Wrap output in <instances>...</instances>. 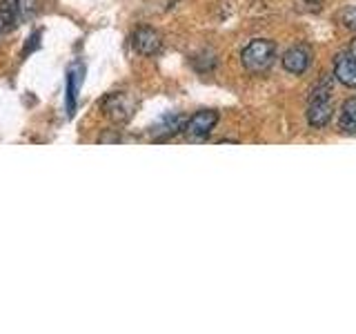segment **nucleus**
Returning a JSON list of instances; mask_svg holds the SVG:
<instances>
[{
	"instance_id": "11",
	"label": "nucleus",
	"mask_w": 356,
	"mask_h": 334,
	"mask_svg": "<svg viewBox=\"0 0 356 334\" xmlns=\"http://www.w3.org/2000/svg\"><path fill=\"white\" fill-rule=\"evenodd\" d=\"M343 20H345V25H348V27L356 29V9H350L348 14L343 16Z\"/></svg>"
},
{
	"instance_id": "14",
	"label": "nucleus",
	"mask_w": 356,
	"mask_h": 334,
	"mask_svg": "<svg viewBox=\"0 0 356 334\" xmlns=\"http://www.w3.org/2000/svg\"><path fill=\"white\" fill-rule=\"evenodd\" d=\"M307 3H318V0H307Z\"/></svg>"
},
{
	"instance_id": "9",
	"label": "nucleus",
	"mask_w": 356,
	"mask_h": 334,
	"mask_svg": "<svg viewBox=\"0 0 356 334\" xmlns=\"http://www.w3.org/2000/svg\"><path fill=\"white\" fill-rule=\"evenodd\" d=\"M0 16L5 18L7 29L16 27L22 18V3L20 0H3V3H0Z\"/></svg>"
},
{
	"instance_id": "7",
	"label": "nucleus",
	"mask_w": 356,
	"mask_h": 334,
	"mask_svg": "<svg viewBox=\"0 0 356 334\" xmlns=\"http://www.w3.org/2000/svg\"><path fill=\"white\" fill-rule=\"evenodd\" d=\"M185 125H187L185 116H181V114H165V116L159 118V122H156V125L149 132H152V136L156 141H167V138L176 136L178 132H185Z\"/></svg>"
},
{
	"instance_id": "3",
	"label": "nucleus",
	"mask_w": 356,
	"mask_h": 334,
	"mask_svg": "<svg viewBox=\"0 0 356 334\" xmlns=\"http://www.w3.org/2000/svg\"><path fill=\"white\" fill-rule=\"evenodd\" d=\"M103 111L111 122H127L136 111V98L127 92H114L103 100Z\"/></svg>"
},
{
	"instance_id": "13",
	"label": "nucleus",
	"mask_w": 356,
	"mask_h": 334,
	"mask_svg": "<svg viewBox=\"0 0 356 334\" xmlns=\"http://www.w3.org/2000/svg\"><path fill=\"white\" fill-rule=\"evenodd\" d=\"M350 54L356 58V38H354V40H352V45H350Z\"/></svg>"
},
{
	"instance_id": "12",
	"label": "nucleus",
	"mask_w": 356,
	"mask_h": 334,
	"mask_svg": "<svg viewBox=\"0 0 356 334\" xmlns=\"http://www.w3.org/2000/svg\"><path fill=\"white\" fill-rule=\"evenodd\" d=\"M7 31V22H5V18L0 16V36H3V33Z\"/></svg>"
},
{
	"instance_id": "10",
	"label": "nucleus",
	"mask_w": 356,
	"mask_h": 334,
	"mask_svg": "<svg viewBox=\"0 0 356 334\" xmlns=\"http://www.w3.org/2000/svg\"><path fill=\"white\" fill-rule=\"evenodd\" d=\"M339 125H341L343 132L356 134V98H350V100H345V103H343Z\"/></svg>"
},
{
	"instance_id": "6",
	"label": "nucleus",
	"mask_w": 356,
	"mask_h": 334,
	"mask_svg": "<svg viewBox=\"0 0 356 334\" xmlns=\"http://www.w3.org/2000/svg\"><path fill=\"white\" fill-rule=\"evenodd\" d=\"M161 33L152 27H138L131 36V47L136 49L140 56H154L161 49Z\"/></svg>"
},
{
	"instance_id": "4",
	"label": "nucleus",
	"mask_w": 356,
	"mask_h": 334,
	"mask_svg": "<svg viewBox=\"0 0 356 334\" xmlns=\"http://www.w3.org/2000/svg\"><path fill=\"white\" fill-rule=\"evenodd\" d=\"M312 65V49L307 45H294L283 54V67L294 76H300L309 70Z\"/></svg>"
},
{
	"instance_id": "8",
	"label": "nucleus",
	"mask_w": 356,
	"mask_h": 334,
	"mask_svg": "<svg viewBox=\"0 0 356 334\" xmlns=\"http://www.w3.org/2000/svg\"><path fill=\"white\" fill-rule=\"evenodd\" d=\"M334 76L345 87H356V58L350 51L337 56V61H334Z\"/></svg>"
},
{
	"instance_id": "5",
	"label": "nucleus",
	"mask_w": 356,
	"mask_h": 334,
	"mask_svg": "<svg viewBox=\"0 0 356 334\" xmlns=\"http://www.w3.org/2000/svg\"><path fill=\"white\" fill-rule=\"evenodd\" d=\"M218 122V114L216 111H196L192 118H187V125H185V132L189 134L192 138H205L209 136L211 132H214Z\"/></svg>"
},
{
	"instance_id": "1",
	"label": "nucleus",
	"mask_w": 356,
	"mask_h": 334,
	"mask_svg": "<svg viewBox=\"0 0 356 334\" xmlns=\"http://www.w3.org/2000/svg\"><path fill=\"white\" fill-rule=\"evenodd\" d=\"M241 63L248 72L261 74L274 65V42L272 40H252L248 47L241 51Z\"/></svg>"
},
{
	"instance_id": "2",
	"label": "nucleus",
	"mask_w": 356,
	"mask_h": 334,
	"mask_svg": "<svg viewBox=\"0 0 356 334\" xmlns=\"http://www.w3.org/2000/svg\"><path fill=\"white\" fill-rule=\"evenodd\" d=\"M332 111H334V105H332V98H330V87L325 83V87H316L314 92L309 96V105H307V122L312 127H325L330 118H332Z\"/></svg>"
}]
</instances>
